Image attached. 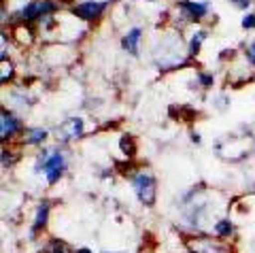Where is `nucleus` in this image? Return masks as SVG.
<instances>
[{
  "mask_svg": "<svg viewBox=\"0 0 255 253\" xmlns=\"http://www.w3.org/2000/svg\"><path fill=\"white\" fill-rule=\"evenodd\" d=\"M245 58L251 66H255V38L249 43H245Z\"/></svg>",
  "mask_w": 255,
  "mask_h": 253,
  "instance_id": "2eb2a0df",
  "label": "nucleus"
},
{
  "mask_svg": "<svg viewBox=\"0 0 255 253\" xmlns=\"http://www.w3.org/2000/svg\"><path fill=\"white\" fill-rule=\"evenodd\" d=\"M230 2H232V4L236 6V9H249L253 0H230Z\"/></svg>",
  "mask_w": 255,
  "mask_h": 253,
  "instance_id": "6ab92c4d",
  "label": "nucleus"
},
{
  "mask_svg": "<svg viewBox=\"0 0 255 253\" xmlns=\"http://www.w3.org/2000/svg\"><path fill=\"white\" fill-rule=\"evenodd\" d=\"M13 153L11 151H6V147H2V168L6 170V166H9V168H11V166L15 164V160H13Z\"/></svg>",
  "mask_w": 255,
  "mask_h": 253,
  "instance_id": "a211bd4d",
  "label": "nucleus"
},
{
  "mask_svg": "<svg viewBox=\"0 0 255 253\" xmlns=\"http://www.w3.org/2000/svg\"><path fill=\"white\" fill-rule=\"evenodd\" d=\"M105 253H109V251H105Z\"/></svg>",
  "mask_w": 255,
  "mask_h": 253,
  "instance_id": "5701e85b",
  "label": "nucleus"
},
{
  "mask_svg": "<svg viewBox=\"0 0 255 253\" xmlns=\"http://www.w3.org/2000/svg\"><path fill=\"white\" fill-rule=\"evenodd\" d=\"M49 215H51V202L49 200H41L34 209V217H32V224H30V232H28V239L34 241L38 234H43V230L49 224Z\"/></svg>",
  "mask_w": 255,
  "mask_h": 253,
  "instance_id": "423d86ee",
  "label": "nucleus"
},
{
  "mask_svg": "<svg viewBox=\"0 0 255 253\" xmlns=\"http://www.w3.org/2000/svg\"><path fill=\"white\" fill-rule=\"evenodd\" d=\"M241 26L245 30H255V13H247L245 17L241 19Z\"/></svg>",
  "mask_w": 255,
  "mask_h": 253,
  "instance_id": "f3484780",
  "label": "nucleus"
},
{
  "mask_svg": "<svg viewBox=\"0 0 255 253\" xmlns=\"http://www.w3.org/2000/svg\"><path fill=\"white\" fill-rule=\"evenodd\" d=\"M142 207L151 209L157 200V177L149 168H134L126 175Z\"/></svg>",
  "mask_w": 255,
  "mask_h": 253,
  "instance_id": "f03ea898",
  "label": "nucleus"
},
{
  "mask_svg": "<svg viewBox=\"0 0 255 253\" xmlns=\"http://www.w3.org/2000/svg\"><path fill=\"white\" fill-rule=\"evenodd\" d=\"M119 147H122V151H124L126 157H132L134 149H136V145H134V138L130 136V134H124L122 140H119Z\"/></svg>",
  "mask_w": 255,
  "mask_h": 253,
  "instance_id": "ddd939ff",
  "label": "nucleus"
},
{
  "mask_svg": "<svg viewBox=\"0 0 255 253\" xmlns=\"http://www.w3.org/2000/svg\"><path fill=\"white\" fill-rule=\"evenodd\" d=\"M142 30L140 26H132V28H128V32L124 34L122 38V47H124V51H128L130 55H136L140 53V43H142Z\"/></svg>",
  "mask_w": 255,
  "mask_h": 253,
  "instance_id": "1a4fd4ad",
  "label": "nucleus"
},
{
  "mask_svg": "<svg viewBox=\"0 0 255 253\" xmlns=\"http://www.w3.org/2000/svg\"><path fill=\"white\" fill-rule=\"evenodd\" d=\"M177 6H179V11L183 15V19L194 21V23L202 21L206 15H209V11H211L209 2H202V0H181Z\"/></svg>",
  "mask_w": 255,
  "mask_h": 253,
  "instance_id": "6e6552de",
  "label": "nucleus"
},
{
  "mask_svg": "<svg viewBox=\"0 0 255 253\" xmlns=\"http://www.w3.org/2000/svg\"><path fill=\"white\" fill-rule=\"evenodd\" d=\"M206 36H209V32H206V30H202V28H196L194 32H191L189 43H187V55H189V58H196V55L200 53L202 43L206 41Z\"/></svg>",
  "mask_w": 255,
  "mask_h": 253,
  "instance_id": "f8f14e48",
  "label": "nucleus"
},
{
  "mask_svg": "<svg viewBox=\"0 0 255 253\" xmlns=\"http://www.w3.org/2000/svg\"><path fill=\"white\" fill-rule=\"evenodd\" d=\"M83 134H85V122L81 117H68V120L62 122L60 128L55 130V136H58V140H62V143L77 140V138H81Z\"/></svg>",
  "mask_w": 255,
  "mask_h": 253,
  "instance_id": "0eeeda50",
  "label": "nucleus"
},
{
  "mask_svg": "<svg viewBox=\"0 0 255 253\" xmlns=\"http://www.w3.org/2000/svg\"><path fill=\"white\" fill-rule=\"evenodd\" d=\"M75 253H94V251H92L90 247H77V249H75Z\"/></svg>",
  "mask_w": 255,
  "mask_h": 253,
  "instance_id": "aec40b11",
  "label": "nucleus"
},
{
  "mask_svg": "<svg viewBox=\"0 0 255 253\" xmlns=\"http://www.w3.org/2000/svg\"><path fill=\"white\" fill-rule=\"evenodd\" d=\"M149 2H153V0H149Z\"/></svg>",
  "mask_w": 255,
  "mask_h": 253,
  "instance_id": "4be33fe9",
  "label": "nucleus"
},
{
  "mask_svg": "<svg viewBox=\"0 0 255 253\" xmlns=\"http://www.w3.org/2000/svg\"><path fill=\"white\" fill-rule=\"evenodd\" d=\"M198 81H200L202 88H213L215 75H211V73H198Z\"/></svg>",
  "mask_w": 255,
  "mask_h": 253,
  "instance_id": "dca6fc26",
  "label": "nucleus"
},
{
  "mask_svg": "<svg viewBox=\"0 0 255 253\" xmlns=\"http://www.w3.org/2000/svg\"><path fill=\"white\" fill-rule=\"evenodd\" d=\"M68 170V157L60 147H43L34 162V175H43L47 185L60 183Z\"/></svg>",
  "mask_w": 255,
  "mask_h": 253,
  "instance_id": "f257e3e1",
  "label": "nucleus"
},
{
  "mask_svg": "<svg viewBox=\"0 0 255 253\" xmlns=\"http://www.w3.org/2000/svg\"><path fill=\"white\" fill-rule=\"evenodd\" d=\"M0 68H2V75H0V81H2V85L6 83V81H11L13 79V75H15V68H13V64H11V60L6 58V60H0Z\"/></svg>",
  "mask_w": 255,
  "mask_h": 253,
  "instance_id": "4468645a",
  "label": "nucleus"
},
{
  "mask_svg": "<svg viewBox=\"0 0 255 253\" xmlns=\"http://www.w3.org/2000/svg\"><path fill=\"white\" fill-rule=\"evenodd\" d=\"M23 132H26V128H23V124L17 115L13 113L11 109H2L0 111V138H2V143H11V140H15Z\"/></svg>",
  "mask_w": 255,
  "mask_h": 253,
  "instance_id": "7ed1b4c3",
  "label": "nucleus"
},
{
  "mask_svg": "<svg viewBox=\"0 0 255 253\" xmlns=\"http://www.w3.org/2000/svg\"><path fill=\"white\" fill-rule=\"evenodd\" d=\"M211 232L215 234V239H219V241H230V239H234V236H236V221L230 217V215L219 217V219L211 226Z\"/></svg>",
  "mask_w": 255,
  "mask_h": 253,
  "instance_id": "9d476101",
  "label": "nucleus"
},
{
  "mask_svg": "<svg viewBox=\"0 0 255 253\" xmlns=\"http://www.w3.org/2000/svg\"><path fill=\"white\" fill-rule=\"evenodd\" d=\"M253 2H255V0H253Z\"/></svg>",
  "mask_w": 255,
  "mask_h": 253,
  "instance_id": "b1692460",
  "label": "nucleus"
},
{
  "mask_svg": "<svg viewBox=\"0 0 255 253\" xmlns=\"http://www.w3.org/2000/svg\"><path fill=\"white\" fill-rule=\"evenodd\" d=\"M47 138H49V130L38 128V126H32V128H26V132H23L21 145H26V147H43Z\"/></svg>",
  "mask_w": 255,
  "mask_h": 253,
  "instance_id": "9b49d317",
  "label": "nucleus"
},
{
  "mask_svg": "<svg viewBox=\"0 0 255 253\" xmlns=\"http://www.w3.org/2000/svg\"><path fill=\"white\" fill-rule=\"evenodd\" d=\"M187 249L191 253H230V247L223 245V241L219 239H211L206 234H198L187 239Z\"/></svg>",
  "mask_w": 255,
  "mask_h": 253,
  "instance_id": "20e7f679",
  "label": "nucleus"
},
{
  "mask_svg": "<svg viewBox=\"0 0 255 253\" xmlns=\"http://www.w3.org/2000/svg\"><path fill=\"white\" fill-rule=\"evenodd\" d=\"M253 155H255V140H253Z\"/></svg>",
  "mask_w": 255,
  "mask_h": 253,
  "instance_id": "412c9836",
  "label": "nucleus"
},
{
  "mask_svg": "<svg viewBox=\"0 0 255 253\" xmlns=\"http://www.w3.org/2000/svg\"><path fill=\"white\" fill-rule=\"evenodd\" d=\"M107 6H109V0H85V2L75 4L73 15L87 23H92L96 19H100V15L107 11Z\"/></svg>",
  "mask_w": 255,
  "mask_h": 253,
  "instance_id": "39448f33",
  "label": "nucleus"
}]
</instances>
